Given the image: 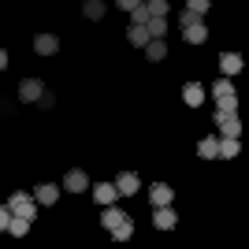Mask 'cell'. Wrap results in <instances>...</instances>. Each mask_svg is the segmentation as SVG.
Returning <instances> with one entry per match:
<instances>
[{"label":"cell","instance_id":"5","mask_svg":"<svg viewBox=\"0 0 249 249\" xmlns=\"http://www.w3.org/2000/svg\"><path fill=\"white\" fill-rule=\"evenodd\" d=\"M138 186H142V178H138L134 171H123V175L115 178V190H119V197H130V194H138Z\"/></svg>","mask_w":249,"mask_h":249},{"label":"cell","instance_id":"22","mask_svg":"<svg viewBox=\"0 0 249 249\" xmlns=\"http://www.w3.org/2000/svg\"><path fill=\"white\" fill-rule=\"evenodd\" d=\"M82 11H86V19H93V22L104 19V0H86V8H82Z\"/></svg>","mask_w":249,"mask_h":249},{"label":"cell","instance_id":"10","mask_svg":"<svg viewBox=\"0 0 249 249\" xmlns=\"http://www.w3.org/2000/svg\"><path fill=\"white\" fill-rule=\"evenodd\" d=\"M182 37H186L190 45H201L208 37V26H205V19L201 22H190V26H182Z\"/></svg>","mask_w":249,"mask_h":249},{"label":"cell","instance_id":"6","mask_svg":"<svg viewBox=\"0 0 249 249\" xmlns=\"http://www.w3.org/2000/svg\"><path fill=\"white\" fill-rule=\"evenodd\" d=\"M41 89H45L41 78H22V82H19V101H37Z\"/></svg>","mask_w":249,"mask_h":249},{"label":"cell","instance_id":"26","mask_svg":"<svg viewBox=\"0 0 249 249\" xmlns=\"http://www.w3.org/2000/svg\"><path fill=\"white\" fill-rule=\"evenodd\" d=\"M145 11H149V19H153V15H167V0H149Z\"/></svg>","mask_w":249,"mask_h":249},{"label":"cell","instance_id":"9","mask_svg":"<svg viewBox=\"0 0 249 249\" xmlns=\"http://www.w3.org/2000/svg\"><path fill=\"white\" fill-rule=\"evenodd\" d=\"M164 56H167L164 37H149V41H145V60H149V63H160Z\"/></svg>","mask_w":249,"mask_h":249},{"label":"cell","instance_id":"31","mask_svg":"<svg viewBox=\"0 0 249 249\" xmlns=\"http://www.w3.org/2000/svg\"><path fill=\"white\" fill-rule=\"evenodd\" d=\"M115 4H119V8H123V11H130V8H138L142 0H115Z\"/></svg>","mask_w":249,"mask_h":249},{"label":"cell","instance_id":"30","mask_svg":"<svg viewBox=\"0 0 249 249\" xmlns=\"http://www.w3.org/2000/svg\"><path fill=\"white\" fill-rule=\"evenodd\" d=\"M37 104H41V108H52V104H56V97H52L49 89H41V97H37Z\"/></svg>","mask_w":249,"mask_h":249},{"label":"cell","instance_id":"27","mask_svg":"<svg viewBox=\"0 0 249 249\" xmlns=\"http://www.w3.org/2000/svg\"><path fill=\"white\" fill-rule=\"evenodd\" d=\"M186 8H190V11H197V15H205V11L212 8V0H186Z\"/></svg>","mask_w":249,"mask_h":249},{"label":"cell","instance_id":"12","mask_svg":"<svg viewBox=\"0 0 249 249\" xmlns=\"http://www.w3.org/2000/svg\"><path fill=\"white\" fill-rule=\"evenodd\" d=\"M93 197H97V205H112V201L119 197V190H115V182H97Z\"/></svg>","mask_w":249,"mask_h":249},{"label":"cell","instance_id":"19","mask_svg":"<svg viewBox=\"0 0 249 249\" xmlns=\"http://www.w3.org/2000/svg\"><path fill=\"white\" fill-rule=\"evenodd\" d=\"M216 112H238V93H219L216 97Z\"/></svg>","mask_w":249,"mask_h":249},{"label":"cell","instance_id":"11","mask_svg":"<svg viewBox=\"0 0 249 249\" xmlns=\"http://www.w3.org/2000/svg\"><path fill=\"white\" fill-rule=\"evenodd\" d=\"M34 49H37V56H52V52L60 49V41H56V34H37V37H34Z\"/></svg>","mask_w":249,"mask_h":249},{"label":"cell","instance_id":"2","mask_svg":"<svg viewBox=\"0 0 249 249\" xmlns=\"http://www.w3.org/2000/svg\"><path fill=\"white\" fill-rule=\"evenodd\" d=\"M216 123H219V134H223V138H242L238 112H216Z\"/></svg>","mask_w":249,"mask_h":249},{"label":"cell","instance_id":"1","mask_svg":"<svg viewBox=\"0 0 249 249\" xmlns=\"http://www.w3.org/2000/svg\"><path fill=\"white\" fill-rule=\"evenodd\" d=\"M8 208H11V216H22V219H34L37 216V201L30 197V194H11V201H8Z\"/></svg>","mask_w":249,"mask_h":249},{"label":"cell","instance_id":"17","mask_svg":"<svg viewBox=\"0 0 249 249\" xmlns=\"http://www.w3.org/2000/svg\"><path fill=\"white\" fill-rule=\"evenodd\" d=\"M219 67H223V74H238L242 71V56H238V52H223Z\"/></svg>","mask_w":249,"mask_h":249},{"label":"cell","instance_id":"25","mask_svg":"<svg viewBox=\"0 0 249 249\" xmlns=\"http://www.w3.org/2000/svg\"><path fill=\"white\" fill-rule=\"evenodd\" d=\"M212 93H234V86H231V74H223V78H219V82H212Z\"/></svg>","mask_w":249,"mask_h":249},{"label":"cell","instance_id":"3","mask_svg":"<svg viewBox=\"0 0 249 249\" xmlns=\"http://www.w3.org/2000/svg\"><path fill=\"white\" fill-rule=\"evenodd\" d=\"M175 223H178L175 208H171V205H156V212H153V227L156 231H171Z\"/></svg>","mask_w":249,"mask_h":249},{"label":"cell","instance_id":"8","mask_svg":"<svg viewBox=\"0 0 249 249\" xmlns=\"http://www.w3.org/2000/svg\"><path fill=\"white\" fill-rule=\"evenodd\" d=\"M149 201H153V205H171V201H175V194H171V186H167V182H153V186H149Z\"/></svg>","mask_w":249,"mask_h":249},{"label":"cell","instance_id":"13","mask_svg":"<svg viewBox=\"0 0 249 249\" xmlns=\"http://www.w3.org/2000/svg\"><path fill=\"white\" fill-rule=\"evenodd\" d=\"M56 197H60V190L52 186V182H41V186L34 190V201H37V205H56Z\"/></svg>","mask_w":249,"mask_h":249},{"label":"cell","instance_id":"29","mask_svg":"<svg viewBox=\"0 0 249 249\" xmlns=\"http://www.w3.org/2000/svg\"><path fill=\"white\" fill-rule=\"evenodd\" d=\"M8 223H11V208L0 205V231H8Z\"/></svg>","mask_w":249,"mask_h":249},{"label":"cell","instance_id":"21","mask_svg":"<svg viewBox=\"0 0 249 249\" xmlns=\"http://www.w3.org/2000/svg\"><path fill=\"white\" fill-rule=\"evenodd\" d=\"M145 26H149V34H153V37H164V34H167V15H153Z\"/></svg>","mask_w":249,"mask_h":249},{"label":"cell","instance_id":"23","mask_svg":"<svg viewBox=\"0 0 249 249\" xmlns=\"http://www.w3.org/2000/svg\"><path fill=\"white\" fill-rule=\"evenodd\" d=\"M130 234H134V223H130V216H126L123 223H119V227L112 231V238H115V242H126V238H130Z\"/></svg>","mask_w":249,"mask_h":249},{"label":"cell","instance_id":"18","mask_svg":"<svg viewBox=\"0 0 249 249\" xmlns=\"http://www.w3.org/2000/svg\"><path fill=\"white\" fill-rule=\"evenodd\" d=\"M182 101H186V104H190V108H197V104H201V101H205V89H201V86H197V82H190V86H186V89H182Z\"/></svg>","mask_w":249,"mask_h":249},{"label":"cell","instance_id":"7","mask_svg":"<svg viewBox=\"0 0 249 249\" xmlns=\"http://www.w3.org/2000/svg\"><path fill=\"white\" fill-rule=\"evenodd\" d=\"M123 219H126V212H123V208H115V201H112V205H104V212H101V223H104L108 231H115L119 223H123Z\"/></svg>","mask_w":249,"mask_h":249},{"label":"cell","instance_id":"14","mask_svg":"<svg viewBox=\"0 0 249 249\" xmlns=\"http://www.w3.org/2000/svg\"><path fill=\"white\" fill-rule=\"evenodd\" d=\"M216 153H219V138L208 134V138H201V142H197V156H201V160H212Z\"/></svg>","mask_w":249,"mask_h":249},{"label":"cell","instance_id":"28","mask_svg":"<svg viewBox=\"0 0 249 249\" xmlns=\"http://www.w3.org/2000/svg\"><path fill=\"white\" fill-rule=\"evenodd\" d=\"M201 19H205V15H197V11H182V15H178V22H182V26H190V22H201Z\"/></svg>","mask_w":249,"mask_h":249},{"label":"cell","instance_id":"32","mask_svg":"<svg viewBox=\"0 0 249 249\" xmlns=\"http://www.w3.org/2000/svg\"><path fill=\"white\" fill-rule=\"evenodd\" d=\"M4 67H8V52L0 49V71H4Z\"/></svg>","mask_w":249,"mask_h":249},{"label":"cell","instance_id":"4","mask_svg":"<svg viewBox=\"0 0 249 249\" xmlns=\"http://www.w3.org/2000/svg\"><path fill=\"white\" fill-rule=\"evenodd\" d=\"M86 186H89L86 171H82V167H71V171H67V178H63V190H67V194H82Z\"/></svg>","mask_w":249,"mask_h":249},{"label":"cell","instance_id":"16","mask_svg":"<svg viewBox=\"0 0 249 249\" xmlns=\"http://www.w3.org/2000/svg\"><path fill=\"white\" fill-rule=\"evenodd\" d=\"M126 37H130V45H138V49H145V41L153 37V34H149V26L142 22V26H130V30H126Z\"/></svg>","mask_w":249,"mask_h":249},{"label":"cell","instance_id":"15","mask_svg":"<svg viewBox=\"0 0 249 249\" xmlns=\"http://www.w3.org/2000/svg\"><path fill=\"white\" fill-rule=\"evenodd\" d=\"M238 153H242L238 138H219V153H216V156H223V160H234Z\"/></svg>","mask_w":249,"mask_h":249},{"label":"cell","instance_id":"20","mask_svg":"<svg viewBox=\"0 0 249 249\" xmlns=\"http://www.w3.org/2000/svg\"><path fill=\"white\" fill-rule=\"evenodd\" d=\"M26 231H30V219L11 216V223H8V234H15V238H26Z\"/></svg>","mask_w":249,"mask_h":249},{"label":"cell","instance_id":"24","mask_svg":"<svg viewBox=\"0 0 249 249\" xmlns=\"http://www.w3.org/2000/svg\"><path fill=\"white\" fill-rule=\"evenodd\" d=\"M142 22H149V11H145V4L130 8V26H142Z\"/></svg>","mask_w":249,"mask_h":249}]
</instances>
